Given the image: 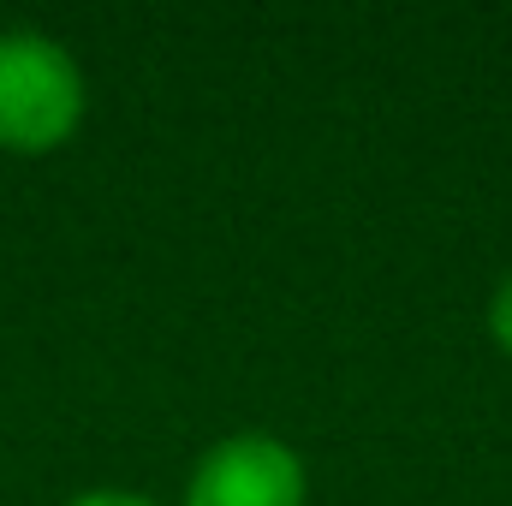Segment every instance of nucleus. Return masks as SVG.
Listing matches in <instances>:
<instances>
[{
  "label": "nucleus",
  "mask_w": 512,
  "mask_h": 506,
  "mask_svg": "<svg viewBox=\"0 0 512 506\" xmlns=\"http://www.w3.org/2000/svg\"><path fill=\"white\" fill-rule=\"evenodd\" d=\"M84 120V66L48 30H0V149L48 155Z\"/></svg>",
  "instance_id": "nucleus-1"
},
{
  "label": "nucleus",
  "mask_w": 512,
  "mask_h": 506,
  "mask_svg": "<svg viewBox=\"0 0 512 506\" xmlns=\"http://www.w3.org/2000/svg\"><path fill=\"white\" fill-rule=\"evenodd\" d=\"M304 459L274 435H221L185 477V506H304Z\"/></svg>",
  "instance_id": "nucleus-2"
},
{
  "label": "nucleus",
  "mask_w": 512,
  "mask_h": 506,
  "mask_svg": "<svg viewBox=\"0 0 512 506\" xmlns=\"http://www.w3.org/2000/svg\"><path fill=\"white\" fill-rule=\"evenodd\" d=\"M489 334H495L501 352H512V268L501 274V286H495V298H489Z\"/></svg>",
  "instance_id": "nucleus-3"
},
{
  "label": "nucleus",
  "mask_w": 512,
  "mask_h": 506,
  "mask_svg": "<svg viewBox=\"0 0 512 506\" xmlns=\"http://www.w3.org/2000/svg\"><path fill=\"white\" fill-rule=\"evenodd\" d=\"M66 506H161L149 495H131V489H90V495H72Z\"/></svg>",
  "instance_id": "nucleus-4"
}]
</instances>
